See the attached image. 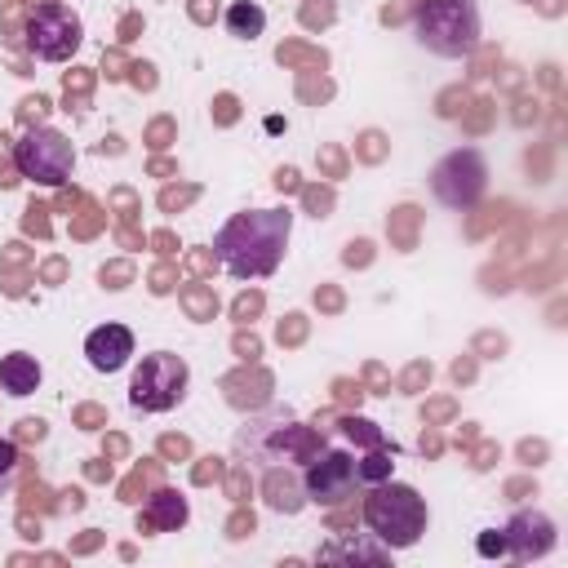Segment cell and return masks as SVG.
Instances as JSON below:
<instances>
[{"label":"cell","instance_id":"9a60e30c","mask_svg":"<svg viewBox=\"0 0 568 568\" xmlns=\"http://www.w3.org/2000/svg\"><path fill=\"white\" fill-rule=\"evenodd\" d=\"M18 470V448L9 439H0V479H9Z\"/></svg>","mask_w":568,"mask_h":568},{"label":"cell","instance_id":"5b68a950","mask_svg":"<svg viewBox=\"0 0 568 568\" xmlns=\"http://www.w3.org/2000/svg\"><path fill=\"white\" fill-rule=\"evenodd\" d=\"M13 164L27 182H40V186H62L75 169V146L67 133L49 129V124H31L18 142H13Z\"/></svg>","mask_w":568,"mask_h":568},{"label":"cell","instance_id":"30bf717a","mask_svg":"<svg viewBox=\"0 0 568 568\" xmlns=\"http://www.w3.org/2000/svg\"><path fill=\"white\" fill-rule=\"evenodd\" d=\"M40 377H44L40 364H36V355H27V351H13V355L0 359V390L13 395V399L31 395V390L40 386Z\"/></svg>","mask_w":568,"mask_h":568},{"label":"cell","instance_id":"7a4b0ae2","mask_svg":"<svg viewBox=\"0 0 568 568\" xmlns=\"http://www.w3.org/2000/svg\"><path fill=\"white\" fill-rule=\"evenodd\" d=\"M364 524L373 528V537L386 550H408L422 541L426 532V501L417 497V488L395 484V479H377L373 493L364 497Z\"/></svg>","mask_w":568,"mask_h":568},{"label":"cell","instance_id":"3957f363","mask_svg":"<svg viewBox=\"0 0 568 568\" xmlns=\"http://www.w3.org/2000/svg\"><path fill=\"white\" fill-rule=\"evenodd\" d=\"M417 40L439 58H466L479 44V9L475 0H422L413 13Z\"/></svg>","mask_w":568,"mask_h":568},{"label":"cell","instance_id":"277c9868","mask_svg":"<svg viewBox=\"0 0 568 568\" xmlns=\"http://www.w3.org/2000/svg\"><path fill=\"white\" fill-rule=\"evenodd\" d=\"M186 382H191V368L182 355H173V351L142 355V364L133 368V382H129V404L142 413H169L186 399Z\"/></svg>","mask_w":568,"mask_h":568},{"label":"cell","instance_id":"52a82bcc","mask_svg":"<svg viewBox=\"0 0 568 568\" xmlns=\"http://www.w3.org/2000/svg\"><path fill=\"white\" fill-rule=\"evenodd\" d=\"M355 484H359L355 457L342 448H320L302 470V493L306 501H320V506H337L342 497H351Z\"/></svg>","mask_w":568,"mask_h":568},{"label":"cell","instance_id":"9c48e42d","mask_svg":"<svg viewBox=\"0 0 568 568\" xmlns=\"http://www.w3.org/2000/svg\"><path fill=\"white\" fill-rule=\"evenodd\" d=\"M84 359L98 368V373H120L129 359H133V333L124 324H102L84 337Z\"/></svg>","mask_w":568,"mask_h":568},{"label":"cell","instance_id":"5bb4252c","mask_svg":"<svg viewBox=\"0 0 568 568\" xmlns=\"http://www.w3.org/2000/svg\"><path fill=\"white\" fill-rule=\"evenodd\" d=\"M355 475H359V484H377V479H390V453H386V448H373L364 462H355Z\"/></svg>","mask_w":568,"mask_h":568},{"label":"cell","instance_id":"4fadbf2b","mask_svg":"<svg viewBox=\"0 0 568 568\" xmlns=\"http://www.w3.org/2000/svg\"><path fill=\"white\" fill-rule=\"evenodd\" d=\"M390 550L386 546H364V541H333L320 550V559H368V564H382Z\"/></svg>","mask_w":568,"mask_h":568},{"label":"cell","instance_id":"7c38bea8","mask_svg":"<svg viewBox=\"0 0 568 568\" xmlns=\"http://www.w3.org/2000/svg\"><path fill=\"white\" fill-rule=\"evenodd\" d=\"M226 31H231L235 40H257V36L266 31V13H262V4H253V0H235V4L226 9Z\"/></svg>","mask_w":568,"mask_h":568},{"label":"cell","instance_id":"6da1fadb","mask_svg":"<svg viewBox=\"0 0 568 568\" xmlns=\"http://www.w3.org/2000/svg\"><path fill=\"white\" fill-rule=\"evenodd\" d=\"M288 231H293V213L288 209H244V213H231L222 222V231L213 235V257L235 280H266L284 262Z\"/></svg>","mask_w":568,"mask_h":568},{"label":"cell","instance_id":"8fae6325","mask_svg":"<svg viewBox=\"0 0 568 568\" xmlns=\"http://www.w3.org/2000/svg\"><path fill=\"white\" fill-rule=\"evenodd\" d=\"M186 519H191V510H186V497H182V493H173V488L151 493V501H146V524L173 532V528H182Z\"/></svg>","mask_w":568,"mask_h":568},{"label":"cell","instance_id":"2e32d148","mask_svg":"<svg viewBox=\"0 0 568 568\" xmlns=\"http://www.w3.org/2000/svg\"><path fill=\"white\" fill-rule=\"evenodd\" d=\"M479 555H506V537L501 532H484L479 537Z\"/></svg>","mask_w":568,"mask_h":568},{"label":"cell","instance_id":"8992f818","mask_svg":"<svg viewBox=\"0 0 568 568\" xmlns=\"http://www.w3.org/2000/svg\"><path fill=\"white\" fill-rule=\"evenodd\" d=\"M84 40V22L67 4H36L27 18V49L40 62H67Z\"/></svg>","mask_w":568,"mask_h":568},{"label":"cell","instance_id":"ba28073f","mask_svg":"<svg viewBox=\"0 0 568 568\" xmlns=\"http://www.w3.org/2000/svg\"><path fill=\"white\" fill-rule=\"evenodd\" d=\"M501 537H506V550H510L515 559H541V555L555 550V524H550L541 510H519V515L501 528Z\"/></svg>","mask_w":568,"mask_h":568}]
</instances>
